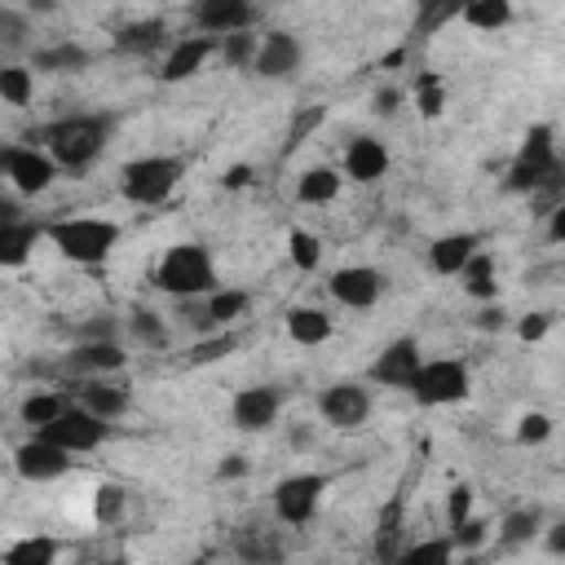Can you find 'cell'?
Masks as SVG:
<instances>
[{"label": "cell", "mask_w": 565, "mask_h": 565, "mask_svg": "<svg viewBox=\"0 0 565 565\" xmlns=\"http://www.w3.org/2000/svg\"><path fill=\"white\" fill-rule=\"evenodd\" d=\"M115 132V119L102 115V110H79V115H62L53 124H44L40 132H31V141H40V150L66 168V172H84L110 141Z\"/></svg>", "instance_id": "1"}, {"label": "cell", "mask_w": 565, "mask_h": 565, "mask_svg": "<svg viewBox=\"0 0 565 565\" xmlns=\"http://www.w3.org/2000/svg\"><path fill=\"white\" fill-rule=\"evenodd\" d=\"M44 238L71 265L93 269V265H106L110 260V252L119 247L124 230L110 216H57V221H44Z\"/></svg>", "instance_id": "2"}, {"label": "cell", "mask_w": 565, "mask_h": 565, "mask_svg": "<svg viewBox=\"0 0 565 565\" xmlns=\"http://www.w3.org/2000/svg\"><path fill=\"white\" fill-rule=\"evenodd\" d=\"M150 282L172 300H203L207 291H216V260L203 243H172L154 260Z\"/></svg>", "instance_id": "3"}, {"label": "cell", "mask_w": 565, "mask_h": 565, "mask_svg": "<svg viewBox=\"0 0 565 565\" xmlns=\"http://www.w3.org/2000/svg\"><path fill=\"white\" fill-rule=\"evenodd\" d=\"M561 185V150H556V128L552 124H530L521 137V150L508 168V190L516 194H556Z\"/></svg>", "instance_id": "4"}, {"label": "cell", "mask_w": 565, "mask_h": 565, "mask_svg": "<svg viewBox=\"0 0 565 565\" xmlns=\"http://www.w3.org/2000/svg\"><path fill=\"white\" fill-rule=\"evenodd\" d=\"M181 177H185V163L177 154H137L119 168V194L132 207H154L177 190Z\"/></svg>", "instance_id": "5"}, {"label": "cell", "mask_w": 565, "mask_h": 565, "mask_svg": "<svg viewBox=\"0 0 565 565\" xmlns=\"http://www.w3.org/2000/svg\"><path fill=\"white\" fill-rule=\"evenodd\" d=\"M406 393L419 406H455L472 393V371L463 358H424Z\"/></svg>", "instance_id": "6"}, {"label": "cell", "mask_w": 565, "mask_h": 565, "mask_svg": "<svg viewBox=\"0 0 565 565\" xmlns=\"http://www.w3.org/2000/svg\"><path fill=\"white\" fill-rule=\"evenodd\" d=\"M327 486H331L327 472H287V477L274 486V494H269L278 525H291V530L309 525V521L318 516V508H322Z\"/></svg>", "instance_id": "7"}, {"label": "cell", "mask_w": 565, "mask_h": 565, "mask_svg": "<svg viewBox=\"0 0 565 565\" xmlns=\"http://www.w3.org/2000/svg\"><path fill=\"white\" fill-rule=\"evenodd\" d=\"M0 177H4L18 194L35 199V194H44V190L57 181V163H53L40 146H31V141H4V146H0Z\"/></svg>", "instance_id": "8"}, {"label": "cell", "mask_w": 565, "mask_h": 565, "mask_svg": "<svg viewBox=\"0 0 565 565\" xmlns=\"http://www.w3.org/2000/svg\"><path fill=\"white\" fill-rule=\"evenodd\" d=\"M35 437H44V441H53L57 450H66V455H88V450H97L106 437H110V424H102L97 415H88L84 406H66L49 428H40Z\"/></svg>", "instance_id": "9"}, {"label": "cell", "mask_w": 565, "mask_h": 565, "mask_svg": "<svg viewBox=\"0 0 565 565\" xmlns=\"http://www.w3.org/2000/svg\"><path fill=\"white\" fill-rule=\"evenodd\" d=\"M318 415H322L331 428L353 433V428H362V424L371 419V388L358 384V380H335V384H327V388L318 393Z\"/></svg>", "instance_id": "10"}, {"label": "cell", "mask_w": 565, "mask_h": 565, "mask_svg": "<svg viewBox=\"0 0 565 565\" xmlns=\"http://www.w3.org/2000/svg\"><path fill=\"white\" fill-rule=\"evenodd\" d=\"M282 402H287L282 384H247V388L234 393L230 419H234L238 433H269L282 415Z\"/></svg>", "instance_id": "11"}, {"label": "cell", "mask_w": 565, "mask_h": 565, "mask_svg": "<svg viewBox=\"0 0 565 565\" xmlns=\"http://www.w3.org/2000/svg\"><path fill=\"white\" fill-rule=\"evenodd\" d=\"M190 22L199 26V35H234V31H256L260 9L247 0H194L190 4Z\"/></svg>", "instance_id": "12"}, {"label": "cell", "mask_w": 565, "mask_h": 565, "mask_svg": "<svg viewBox=\"0 0 565 565\" xmlns=\"http://www.w3.org/2000/svg\"><path fill=\"white\" fill-rule=\"evenodd\" d=\"M419 362H424L419 340H415V335H397V340H388V344L375 353L366 380L380 384V388H397V393H406L411 380H415V371H419Z\"/></svg>", "instance_id": "13"}, {"label": "cell", "mask_w": 565, "mask_h": 565, "mask_svg": "<svg viewBox=\"0 0 565 565\" xmlns=\"http://www.w3.org/2000/svg\"><path fill=\"white\" fill-rule=\"evenodd\" d=\"M71 463H75V459H71L66 450H57L53 441H44V437H35V433L13 446V472H18L22 481H31V486H44V481L66 477Z\"/></svg>", "instance_id": "14"}, {"label": "cell", "mask_w": 565, "mask_h": 565, "mask_svg": "<svg viewBox=\"0 0 565 565\" xmlns=\"http://www.w3.org/2000/svg\"><path fill=\"white\" fill-rule=\"evenodd\" d=\"M305 62V49H300V35L296 31H265L260 35V49H256V62H252V75L260 79H291Z\"/></svg>", "instance_id": "15"}, {"label": "cell", "mask_w": 565, "mask_h": 565, "mask_svg": "<svg viewBox=\"0 0 565 565\" xmlns=\"http://www.w3.org/2000/svg\"><path fill=\"white\" fill-rule=\"evenodd\" d=\"M207 57H216V40L212 35H181V40L168 44V53H163L154 75L163 84H185L207 66Z\"/></svg>", "instance_id": "16"}, {"label": "cell", "mask_w": 565, "mask_h": 565, "mask_svg": "<svg viewBox=\"0 0 565 565\" xmlns=\"http://www.w3.org/2000/svg\"><path fill=\"white\" fill-rule=\"evenodd\" d=\"M327 291L344 305V309H371L384 296V274L375 265H340L327 278Z\"/></svg>", "instance_id": "17"}, {"label": "cell", "mask_w": 565, "mask_h": 565, "mask_svg": "<svg viewBox=\"0 0 565 565\" xmlns=\"http://www.w3.org/2000/svg\"><path fill=\"white\" fill-rule=\"evenodd\" d=\"M247 309H252V296H247L243 287H216V291H207L203 305L194 309V331L221 335V331H230Z\"/></svg>", "instance_id": "18"}, {"label": "cell", "mask_w": 565, "mask_h": 565, "mask_svg": "<svg viewBox=\"0 0 565 565\" xmlns=\"http://www.w3.org/2000/svg\"><path fill=\"white\" fill-rule=\"evenodd\" d=\"M384 172H388V146H384L380 137L362 132V137H353V141L344 146V163H340V177H344V181L375 185Z\"/></svg>", "instance_id": "19"}, {"label": "cell", "mask_w": 565, "mask_h": 565, "mask_svg": "<svg viewBox=\"0 0 565 565\" xmlns=\"http://www.w3.org/2000/svg\"><path fill=\"white\" fill-rule=\"evenodd\" d=\"M472 252H481V234L472 230H450V234H437L428 243V269L437 278H459V269L472 260Z\"/></svg>", "instance_id": "20"}, {"label": "cell", "mask_w": 565, "mask_h": 565, "mask_svg": "<svg viewBox=\"0 0 565 565\" xmlns=\"http://www.w3.org/2000/svg\"><path fill=\"white\" fill-rule=\"evenodd\" d=\"M128 353L119 340H79L75 353H71V366L84 371L88 380H110L115 371H124Z\"/></svg>", "instance_id": "21"}, {"label": "cell", "mask_w": 565, "mask_h": 565, "mask_svg": "<svg viewBox=\"0 0 565 565\" xmlns=\"http://www.w3.org/2000/svg\"><path fill=\"white\" fill-rule=\"evenodd\" d=\"M172 35H168V22L163 18H132L115 31V49L119 53H132V57H150L159 49H168Z\"/></svg>", "instance_id": "22"}, {"label": "cell", "mask_w": 565, "mask_h": 565, "mask_svg": "<svg viewBox=\"0 0 565 565\" xmlns=\"http://www.w3.org/2000/svg\"><path fill=\"white\" fill-rule=\"evenodd\" d=\"M128 388L124 384H115V380H84L79 384V397H75V406H84L88 415H97L102 424H115L124 411H128Z\"/></svg>", "instance_id": "23"}, {"label": "cell", "mask_w": 565, "mask_h": 565, "mask_svg": "<svg viewBox=\"0 0 565 565\" xmlns=\"http://www.w3.org/2000/svg\"><path fill=\"white\" fill-rule=\"evenodd\" d=\"M40 238H44V221H35V216H22V221L0 225V269L26 265Z\"/></svg>", "instance_id": "24"}, {"label": "cell", "mask_w": 565, "mask_h": 565, "mask_svg": "<svg viewBox=\"0 0 565 565\" xmlns=\"http://www.w3.org/2000/svg\"><path fill=\"white\" fill-rule=\"evenodd\" d=\"M282 327H287V335H291L296 344H305V349L327 344V340H331V331H335L331 313H327V309H318V305H291V309L282 313Z\"/></svg>", "instance_id": "25"}, {"label": "cell", "mask_w": 565, "mask_h": 565, "mask_svg": "<svg viewBox=\"0 0 565 565\" xmlns=\"http://www.w3.org/2000/svg\"><path fill=\"white\" fill-rule=\"evenodd\" d=\"M234 552L247 565H282V556H287L282 534L278 530H265V525H238L234 530Z\"/></svg>", "instance_id": "26"}, {"label": "cell", "mask_w": 565, "mask_h": 565, "mask_svg": "<svg viewBox=\"0 0 565 565\" xmlns=\"http://www.w3.org/2000/svg\"><path fill=\"white\" fill-rule=\"evenodd\" d=\"M340 190H344V177H340V168H331V163H313V168H305V172L296 177V199H300L305 207L335 203Z\"/></svg>", "instance_id": "27"}, {"label": "cell", "mask_w": 565, "mask_h": 565, "mask_svg": "<svg viewBox=\"0 0 565 565\" xmlns=\"http://www.w3.org/2000/svg\"><path fill=\"white\" fill-rule=\"evenodd\" d=\"M93 62V53L75 40H57V44H44L31 53V71H44V75H75Z\"/></svg>", "instance_id": "28"}, {"label": "cell", "mask_w": 565, "mask_h": 565, "mask_svg": "<svg viewBox=\"0 0 565 565\" xmlns=\"http://www.w3.org/2000/svg\"><path fill=\"white\" fill-rule=\"evenodd\" d=\"M71 406V393H57V388H35V393H26L22 402H18V419L31 428V433H40V428H49L62 411Z\"/></svg>", "instance_id": "29"}, {"label": "cell", "mask_w": 565, "mask_h": 565, "mask_svg": "<svg viewBox=\"0 0 565 565\" xmlns=\"http://www.w3.org/2000/svg\"><path fill=\"white\" fill-rule=\"evenodd\" d=\"M402 534H406V503L393 499V503H384L380 516H375V561H380V565H388V561L402 552Z\"/></svg>", "instance_id": "30"}, {"label": "cell", "mask_w": 565, "mask_h": 565, "mask_svg": "<svg viewBox=\"0 0 565 565\" xmlns=\"http://www.w3.org/2000/svg\"><path fill=\"white\" fill-rule=\"evenodd\" d=\"M62 543L53 534H22L0 552V565H57Z\"/></svg>", "instance_id": "31"}, {"label": "cell", "mask_w": 565, "mask_h": 565, "mask_svg": "<svg viewBox=\"0 0 565 565\" xmlns=\"http://www.w3.org/2000/svg\"><path fill=\"white\" fill-rule=\"evenodd\" d=\"M459 282H463V291L472 296V300H481V305H490V300H499V274H494V256L481 247V252H472V260L459 269Z\"/></svg>", "instance_id": "32"}, {"label": "cell", "mask_w": 565, "mask_h": 565, "mask_svg": "<svg viewBox=\"0 0 565 565\" xmlns=\"http://www.w3.org/2000/svg\"><path fill=\"white\" fill-rule=\"evenodd\" d=\"M539 534H543V508H516V512H508L499 521V543L503 547H521V543H530Z\"/></svg>", "instance_id": "33"}, {"label": "cell", "mask_w": 565, "mask_h": 565, "mask_svg": "<svg viewBox=\"0 0 565 565\" xmlns=\"http://www.w3.org/2000/svg\"><path fill=\"white\" fill-rule=\"evenodd\" d=\"M31 97H35V71L22 62H0V102L31 106Z\"/></svg>", "instance_id": "34"}, {"label": "cell", "mask_w": 565, "mask_h": 565, "mask_svg": "<svg viewBox=\"0 0 565 565\" xmlns=\"http://www.w3.org/2000/svg\"><path fill=\"white\" fill-rule=\"evenodd\" d=\"M450 561H455L450 539H446V534H433V539H419V543L402 547L388 565H450Z\"/></svg>", "instance_id": "35"}, {"label": "cell", "mask_w": 565, "mask_h": 565, "mask_svg": "<svg viewBox=\"0 0 565 565\" xmlns=\"http://www.w3.org/2000/svg\"><path fill=\"white\" fill-rule=\"evenodd\" d=\"M459 18L477 31H499L512 22V0H468L459 4Z\"/></svg>", "instance_id": "36"}, {"label": "cell", "mask_w": 565, "mask_h": 565, "mask_svg": "<svg viewBox=\"0 0 565 565\" xmlns=\"http://www.w3.org/2000/svg\"><path fill=\"white\" fill-rule=\"evenodd\" d=\"M128 335L141 344V349H168V322L154 313V309H146V305H137L132 313H128Z\"/></svg>", "instance_id": "37"}, {"label": "cell", "mask_w": 565, "mask_h": 565, "mask_svg": "<svg viewBox=\"0 0 565 565\" xmlns=\"http://www.w3.org/2000/svg\"><path fill=\"white\" fill-rule=\"evenodd\" d=\"M256 49H260V35L256 31H234V35H221L216 40V57L225 66H234V71H252Z\"/></svg>", "instance_id": "38"}, {"label": "cell", "mask_w": 565, "mask_h": 565, "mask_svg": "<svg viewBox=\"0 0 565 565\" xmlns=\"http://www.w3.org/2000/svg\"><path fill=\"white\" fill-rule=\"evenodd\" d=\"M287 256H291V265H296L300 274H313V269L322 265V238L296 225V230H287Z\"/></svg>", "instance_id": "39"}, {"label": "cell", "mask_w": 565, "mask_h": 565, "mask_svg": "<svg viewBox=\"0 0 565 565\" xmlns=\"http://www.w3.org/2000/svg\"><path fill=\"white\" fill-rule=\"evenodd\" d=\"M124 508H128V490L119 481H102L93 490V521L97 525H115L124 516Z\"/></svg>", "instance_id": "40"}, {"label": "cell", "mask_w": 565, "mask_h": 565, "mask_svg": "<svg viewBox=\"0 0 565 565\" xmlns=\"http://www.w3.org/2000/svg\"><path fill=\"white\" fill-rule=\"evenodd\" d=\"M415 110H419L424 119H437V115L446 110V84H441V75L424 71V75L415 79Z\"/></svg>", "instance_id": "41"}, {"label": "cell", "mask_w": 565, "mask_h": 565, "mask_svg": "<svg viewBox=\"0 0 565 565\" xmlns=\"http://www.w3.org/2000/svg\"><path fill=\"white\" fill-rule=\"evenodd\" d=\"M26 35H31V18L13 4H0V49L13 53V49L26 44Z\"/></svg>", "instance_id": "42"}, {"label": "cell", "mask_w": 565, "mask_h": 565, "mask_svg": "<svg viewBox=\"0 0 565 565\" xmlns=\"http://www.w3.org/2000/svg\"><path fill=\"white\" fill-rule=\"evenodd\" d=\"M552 433H556V424H552L547 411H525V415L516 419V441H521V446H543Z\"/></svg>", "instance_id": "43"}, {"label": "cell", "mask_w": 565, "mask_h": 565, "mask_svg": "<svg viewBox=\"0 0 565 565\" xmlns=\"http://www.w3.org/2000/svg\"><path fill=\"white\" fill-rule=\"evenodd\" d=\"M486 534H490V525H486L481 516H468V521H459L446 539H450V547H455V552H477V547L486 543Z\"/></svg>", "instance_id": "44"}, {"label": "cell", "mask_w": 565, "mask_h": 565, "mask_svg": "<svg viewBox=\"0 0 565 565\" xmlns=\"http://www.w3.org/2000/svg\"><path fill=\"white\" fill-rule=\"evenodd\" d=\"M468 516H472V486L459 481V486L446 490V530H455V525L468 521Z\"/></svg>", "instance_id": "45"}, {"label": "cell", "mask_w": 565, "mask_h": 565, "mask_svg": "<svg viewBox=\"0 0 565 565\" xmlns=\"http://www.w3.org/2000/svg\"><path fill=\"white\" fill-rule=\"evenodd\" d=\"M552 331V313H543V309H534V313H525V318H516V335L525 340V344H534V340H543Z\"/></svg>", "instance_id": "46"}, {"label": "cell", "mask_w": 565, "mask_h": 565, "mask_svg": "<svg viewBox=\"0 0 565 565\" xmlns=\"http://www.w3.org/2000/svg\"><path fill=\"white\" fill-rule=\"evenodd\" d=\"M508 327V309L499 300H490L481 313H477V331H503Z\"/></svg>", "instance_id": "47"}, {"label": "cell", "mask_w": 565, "mask_h": 565, "mask_svg": "<svg viewBox=\"0 0 565 565\" xmlns=\"http://www.w3.org/2000/svg\"><path fill=\"white\" fill-rule=\"evenodd\" d=\"M225 349H234V335H230V331H221V335L203 340V344L194 349V362H207V358H225Z\"/></svg>", "instance_id": "48"}, {"label": "cell", "mask_w": 565, "mask_h": 565, "mask_svg": "<svg viewBox=\"0 0 565 565\" xmlns=\"http://www.w3.org/2000/svg\"><path fill=\"white\" fill-rule=\"evenodd\" d=\"M318 124H322V106H309V110H305V115L291 124V146H300V141H305V137H309Z\"/></svg>", "instance_id": "49"}, {"label": "cell", "mask_w": 565, "mask_h": 565, "mask_svg": "<svg viewBox=\"0 0 565 565\" xmlns=\"http://www.w3.org/2000/svg\"><path fill=\"white\" fill-rule=\"evenodd\" d=\"M252 181H256V168H252V163H234V168H225V177H221L225 190H247Z\"/></svg>", "instance_id": "50"}, {"label": "cell", "mask_w": 565, "mask_h": 565, "mask_svg": "<svg viewBox=\"0 0 565 565\" xmlns=\"http://www.w3.org/2000/svg\"><path fill=\"white\" fill-rule=\"evenodd\" d=\"M79 340H119V322L115 318H97L79 331Z\"/></svg>", "instance_id": "51"}, {"label": "cell", "mask_w": 565, "mask_h": 565, "mask_svg": "<svg viewBox=\"0 0 565 565\" xmlns=\"http://www.w3.org/2000/svg\"><path fill=\"white\" fill-rule=\"evenodd\" d=\"M397 106H402V93L397 88H380L375 93V115H393Z\"/></svg>", "instance_id": "52"}, {"label": "cell", "mask_w": 565, "mask_h": 565, "mask_svg": "<svg viewBox=\"0 0 565 565\" xmlns=\"http://www.w3.org/2000/svg\"><path fill=\"white\" fill-rule=\"evenodd\" d=\"M216 477H225V481H234V477H247V459H243V455H225V463L216 468Z\"/></svg>", "instance_id": "53"}, {"label": "cell", "mask_w": 565, "mask_h": 565, "mask_svg": "<svg viewBox=\"0 0 565 565\" xmlns=\"http://www.w3.org/2000/svg\"><path fill=\"white\" fill-rule=\"evenodd\" d=\"M26 212H22V203L13 199V194H0V225H9V221H22Z\"/></svg>", "instance_id": "54"}, {"label": "cell", "mask_w": 565, "mask_h": 565, "mask_svg": "<svg viewBox=\"0 0 565 565\" xmlns=\"http://www.w3.org/2000/svg\"><path fill=\"white\" fill-rule=\"evenodd\" d=\"M547 216H552V225H547V234H552V243H561V238H565V203H561V207H552Z\"/></svg>", "instance_id": "55"}, {"label": "cell", "mask_w": 565, "mask_h": 565, "mask_svg": "<svg viewBox=\"0 0 565 565\" xmlns=\"http://www.w3.org/2000/svg\"><path fill=\"white\" fill-rule=\"evenodd\" d=\"M547 547L561 556L565 552V525H547Z\"/></svg>", "instance_id": "56"}, {"label": "cell", "mask_w": 565, "mask_h": 565, "mask_svg": "<svg viewBox=\"0 0 565 565\" xmlns=\"http://www.w3.org/2000/svg\"><path fill=\"white\" fill-rule=\"evenodd\" d=\"M97 565H132L124 552H115V556H106V561H97Z\"/></svg>", "instance_id": "57"}, {"label": "cell", "mask_w": 565, "mask_h": 565, "mask_svg": "<svg viewBox=\"0 0 565 565\" xmlns=\"http://www.w3.org/2000/svg\"><path fill=\"white\" fill-rule=\"evenodd\" d=\"M181 565H207V556H190V561H181Z\"/></svg>", "instance_id": "58"}, {"label": "cell", "mask_w": 565, "mask_h": 565, "mask_svg": "<svg viewBox=\"0 0 565 565\" xmlns=\"http://www.w3.org/2000/svg\"><path fill=\"white\" fill-rule=\"evenodd\" d=\"M450 565H455V561H450Z\"/></svg>", "instance_id": "59"}]
</instances>
